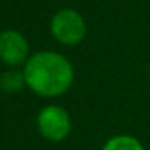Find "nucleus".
I'll list each match as a JSON object with an SVG mask.
<instances>
[{"instance_id": "obj_6", "label": "nucleus", "mask_w": 150, "mask_h": 150, "mask_svg": "<svg viewBox=\"0 0 150 150\" xmlns=\"http://www.w3.org/2000/svg\"><path fill=\"white\" fill-rule=\"evenodd\" d=\"M100 150H145V147L137 137L131 134H116L105 140Z\"/></svg>"}, {"instance_id": "obj_2", "label": "nucleus", "mask_w": 150, "mask_h": 150, "mask_svg": "<svg viewBox=\"0 0 150 150\" xmlns=\"http://www.w3.org/2000/svg\"><path fill=\"white\" fill-rule=\"evenodd\" d=\"M50 33L57 42L71 47L84 40L87 26L79 11L73 8H62L50 20Z\"/></svg>"}, {"instance_id": "obj_3", "label": "nucleus", "mask_w": 150, "mask_h": 150, "mask_svg": "<svg viewBox=\"0 0 150 150\" xmlns=\"http://www.w3.org/2000/svg\"><path fill=\"white\" fill-rule=\"evenodd\" d=\"M37 131L44 139L50 142H62L71 134L73 120L71 115L62 105L50 103L39 110L36 118Z\"/></svg>"}, {"instance_id": "obj_4", "label": "nucleus", "mask_w": 150, "mask_h": 150, "mask_svg": "<svg viewBox=\"0 0 150 150\" xmlns=\"http://www.w3.org/2000/svg\"><path fill=\"white\" fill-rule=\"evenodd\" d=\"M29 42L16 29H5L0 33V62L10 68H18L29 58Z\"/></svg>"}, {"instance_id": "obj_7", "label": "nucleus", "mask_w": 150, "mask_h": 150, "mask_svg": "<svg viewBox=\"0 0 150 150\" xmlns=\"http://www.w3.org/2000/svg\"><path fill=\"white\" fill-rule=\"evenodd\" d=\"M149 73H150V66H149Z\"/></svg>"}, {"instance_id": "obj_5", "label": "nucleus", "mask_w": 150, "mask_h": 150, "mask_svg": "<svg viewBox=\"0 0 150 150\" xmlns=\"http://www.w3.org/2000/svg\"><path fill=\"white\" fill-rule=\"evenodd\" d=\"M26 87V79H24L23 69L10 68L0 74V91L5 94H16Z\"/></svg>"}, {"instance_id": "obj_1", "label": "nucleus", "mask_w": 150, "mask_h": 150, "mask_svg": "<svg viewBox=\"0 0 150 150\" xmlns=\"http://www.w3.org/2000/svg\"><path fill=\"white\" fill-rule=\"evenodd\" d=\"M26 87L39 97L55 98L66 94L74 82L73 63L53 50H40L28 58L23 66Z\"/></svg>"}]
</instances>
